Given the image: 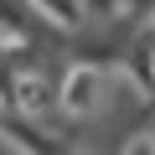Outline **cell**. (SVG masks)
Returning <instances> with one entry per match:
<instances>
[]
</instances>
